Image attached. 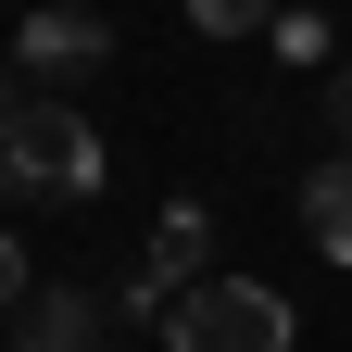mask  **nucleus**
I'll return each instance as SVG.
<instances>
[{
    "label": "nucleus",
    "instance_id": "1",
    "mask_svg": "<svg viewBox=\"0 0 352 352\" xmlns=\"http://www.w3.org/2000/svg\"><path fill=\"white\" fill-rule=\"evenodd\" d=\"M88 189H101V126L63 88L0 101V201H88Z\"/></svg>",
    "mask_w": 352,
    "mask_h": 352
},
{
    "label": "nucleus",
    "instance_id": "2",
    "mask_svg": "<svg viewBox=\"0 0 352 352\" xmlns=\"http://www.w3.org/2000/svg\"><path fill=\"white\" fill-rule=\"evenodd\" d=\"M164 352H289V302L264 277H201L164 302Z\"/></svg>",
    "mask_w": 352,
    "mask_h": 352
},
{
    "label": "nucleus",
    "instance_id": "3",
    "mask_svg": "<svg viewBox=\"0 0 352 352\" xmlns=\"http://www.w3.org/2000/svg\"><path fill=\"white\" fill-rule=\"evenodd\" d=\"M13 63H25L38 88H76V76H101V63H113V25H101V13H76V0H51V13H25Z\"/></svg>",
    "mask_w": 352,
    "mask_h": 352
},
{
    "label": "nucleus",
    "instance_id": "4",
    "mask_svg": "<svg viewBox=\"0 0 352 352\" xmlns=\"http://www.w3.org/2000/svg\"><path fill=\"white\" fill-rule=\"evenodd\" d=\"M113 302H126V289H76V277H51V289H25V340H13V352H101V327H113Z\"/></svg>",
    "mask_w": 352,
    "mask_h": 352
},
{
    "label": "nucleus",
    "instance_id": "5",
    "mask_svg": "<svg viewBox=\"0 0 352 352\" xmlns=\"http://www.w3.org/2000/svg\"><path fill=\"white\" fill-rule=\"evenodd\" d=\"M201 264H214V214H201V201H176L164 227H151V264L126 277V302H176V289H201Z\"/></svg>",
    "mask_w": 352,
    "mask_h": 352
},
{
    "label": "nucleus",
    "instance_id": "6",
    "mask_svg": "<svg viewBox=\"0 0 352 352\" xmlns=\"http://www.w3.org/2000/svg\"><path fill=\"white\" fill-rule=\"evenodd\" d=\"M302 227H315V252H327V264H352V139L302 176Z\"/></svg>",
    "mask_w": 352,
    "mask_h": 352
},
{
    "label": "nucleus",
    "instance_id": "7",
    "mask_svg": "<svg viewBox=\"0 0 352 352\" xmlns=\"http://www.w3.org/2000/svg\"><path fill=\"white\" fill-rule=\"evenodd\" d=\"M201 38H277V0H189Z\"/></svg>",
    "mask_w": 352,
    "mask_h": 352
},
{
    "label": "nucleus",
    "instance_id": "8",
    "mask_svg": "<svg viewBox=\"0 0 352 352\" xmlns=\"http://www.w3.org/2000/svg\"><path fill=\"white\" fill-rule=\"evenodd\" d=\"M0 302H25V252H13V227H0Z\"/></svg>",
    "mask_w": 352,
    "mask_h": 352
},
{
    "label": "nucleus",
    "instance_id": "9",
    "mask_svg": "<svg viewBox=\"0 0 352 352\" xmlns=\"http://www.w3.org/2000/svg\"><path fill=\"white\" fill-rule=\"evenodd\" d=\"M340 139H352V63H340Z\"/></svg>",
    "mask_w": 352,
    "mask_h": 352
}]
</instances>
